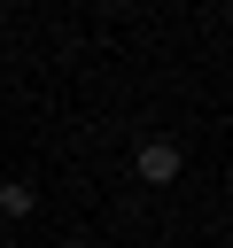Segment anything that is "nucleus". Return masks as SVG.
I'll use <instances>...</instances> for the list:
<instances>
[{
    "label": "nucleus",
    "mask_w": 233,
    "mask_h": 248,
    "mask_svg": "<svg viewBox=\"0 0 233 248\" xmlns=\"http://www.w3.org/2000/svg\"><path fill=\"white\" fill-rule=\"evenodd\" d=\"M78 248H85V240H78Z\"/></svg>",
    "instance_id": "7ed1b4c3"
},
{
    "label": "nucleus",
    "mask_w": 233,
    "mask_h": 248,
    "mask_svg": "<svg viewBox=\"0 0 233 248\" xmlns=\"http://www.w3.org/2000/svg\"><path fill=\"white\" fill-rule=\"evenodd\" d=\"M0 248H8V240H0Z\"/></svg>",
    "instance_id": "20e7f679"
},
{
    "label": "nucleus",
    "mask_w": 233,
    "mask_h": 248,
    "mask_svg": "<svg viewBox=\"0 0 233 248\" xmlns=\"http://www.w3.org/2000/svg\"><path fill=\"white\" fill-rule=\"evenodd\" d=\"M31 202H39V194H31V186H16V178H8V186H0V217H31Z\"/></svg>",
    "instance_id": "f03ea898"
},
{
    "label": "nucleus",
    "mask_w": 233,
    "mask_h": 248,
    "mask_svg": "<svg viewBox=\"0 0 233 248\" xmlns=\"http://www.w3.org/2000/svg\"><path fill=\"white\" fill-rule=\"evenodd\" d=\"M179 163H186V155H179V140H148V147H140V178H148V186H171V178H179Z\"/></svg>",
    "instance_id": "f257e3e1"
}]
</instances>
